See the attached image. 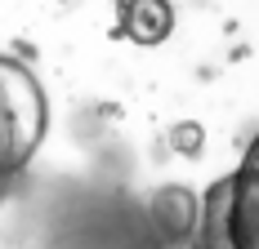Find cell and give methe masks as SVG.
I'll return each mask as SVG.
<instances>
[{"label": "cell", "instance_id": "1", "mask_svg": "<svg viewBox=\"0 0 259 249\" xmlns=\"http://www.w3.org/2000/svg\"><path fill=\"white\" fill-rule=\"evenodd\" d=\"M201 249H259V134L228 178L210 182L197 218Z\"/></svg>", "mask_w": 259, "mask_h": 249}, {"label": "cell", "instance_id": "3", "mask_svg": "<svg viewBox=\"0 0 259 249\" xmlns=\"http://www.w3.org/2000/svg\"><path fill=\"white\" fill-rule=\"evenodd\" d=\"M0 196H5V187H0Z\"/></svg>", "mask_w": 259, "mask_h": 249}, {"label": "cell", "instance_id": "2", "mask_svg": "<svg viewBox=\"0 0 259 249\" xmlns=\"http://www.w3.org/2000/svg\"><path fill=\"white\" fill-rule=\"evenodd\" d=\"M50 125L45 89L23 58L0 53V187L36 156Z\"/></svg>", "mask_w": 259, "mask_h": 249}]
</instances>
